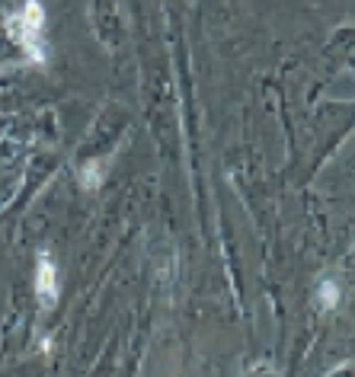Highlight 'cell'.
Instances as JSON below:
<instances>
[{
  "mask_svg": "<svg viewBox=\"0 0 355 377\" xmlns=\"http://www.w3.org/2000/svg\"><path fill=\"white\" fill-rule=\"evenodd\" d=\"M45 19H48V13L42 6V0H23V4H16L4 16L7 35L26 51V58L36 67H45V61H48V45H45V35H42L45 32Z\"/></svg>",
  "mask_w": 355,
  "mask_h": 377,
  "instance_id": "obj_1",
  "label": "cell"
},
{
  "mask_svg": "<svg viewBox=\"0 0 355 377\" xmlns=\"http://www.w3.org/2000/svg\"><path fill=\"white\" fill-rule=\"evenodd\" d=\"M36 297L45 310H52L58 304V268H55L52 256L45 249L39 253V262H36Z\"/></svg>",
  "mask_w": 355,
  "mask_h": 377,
  "instance_id": "obj_2",
  "label": "cell"
},
{
  "mask_svg": "<svg viewBox=\"0 0 355 377\" xmlns=\"http://www.w3.org/2000/svg\"><path fill=\"white\" fill-rule=\"evenodd\" d=\"M317 304H320V310H336L339 307V285L336 281H320V288H317Z\"/></svg>",
  "mask_w": 355,
  "mask_h": 377,
  "instance_id": "obj_3",
  "label": "cell"
},
{
  "mask_svg": "<svg viewBox=\"0 0 355 377\" xmlns=\"http://www.w3.org/2000/svg\"><path fill=\"white\" fill-rule=\"evenodd\" d=\"M80 185H84V189H90V192L103 185V166H99L97 160H90V163L80 170Z\"/></svg>",
  "mask_w": 355,
  "mask_h": 377,
  "instance_id": "obj_4",
  "label": "cell"
}]
</instances>
